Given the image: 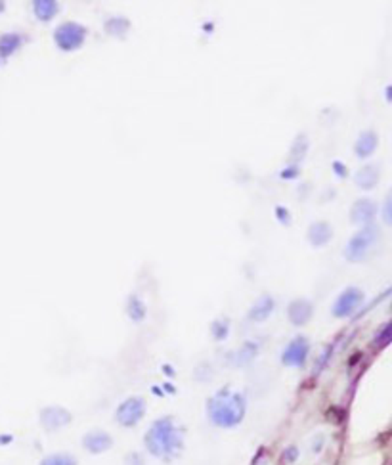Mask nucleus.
<instances>
[{"instance_id": "20e7f679", "label": "nucleus", "mask_w": 392, "mask_h": 465, "mask_svg": "<svg viewBox=\"0 0 392 465\" xmlns=\"http://www.w3.org/2000/svg\"><path fill=\"white\" fill-rule=\"evenodd\" d=\"M146 416V400L142 397H130V399L123 400L117 410H115V421L121 427H136Z\"/></svg>"}, {"instance_id": "f257e3e1", "label": "nucleus", "mask_w": 392, "mask_h": 465, "mask_svg": "<svg viewBox=\"0 0 392 465\" xmlns=\"http://www.w3.org/2000/svg\"><path fill=\"white\" fill-rule=\"evenodd\" d=\"M144 446L153 458L171 464L184 452V429L171 416L155 419L144 435Z\"/></svg>"}, {"instance_id": "5701e85b", "label": "nucleus", "mask_w": 392, "mask_h": 465, "mask_svg": "<svg viewBox=\"0 0 392 465\" xmlns=\"http://www.w3.org/2000/svg\"><path fill=\"white\" fill-rule=\"evenodd\" d=\"M12 440H13L12 435H0V446L10 445V442H12Z\"/></svg>"}, {"instance_id": "7ed1b4c3", "label": "nucleus", "mask_w": 392, "mask_h": 465, "mask_svg": "<svg viewBox=\"0 0 392 465\" xmlns=\"http://www.w3.org/2000/svg\"><path fill=\"white\" fill-rule=\"evenodd\" d=\"M381 241V230L373 224H367L360 230L358 234H354L353 239L346 243L345 255L346 259L353 260V262H362L372 257L377 243Z\"/></svg>"}, {"instance_id": "4468645a", "label": "nucleus", "mask_w": 392, "mask_h": 465, "mask_svg": "<svg viewBox=\"0 0 392 465\" xmlns=\"http://www.w3.org/2000/svg\"><path fill=\"white\" fill-rule=\"evenodd\" d=\"M331 236L333 230L327 222H316V224H312L310 230H308V239H310V243L316 247L326 246L327 241L331 239Z\"/></svg>"}, {"instance_id": "2eb2a0df", "label": "nucleus", "mask_w": 392, "mask_h": 465, "mask_svg": "<svg viewBox=\"0 0 392 465\" xmlns=\"http://www.w3.org/2000/svg\"><path fill=\"white\" fill-rule=\"evenodd\" d=\"M377 182H379V171H377V167L366 165L362 167L358 173H356V184H358L360 188H364V190H372Z\"/></svg>"}, {"instance_id": "6ab92c4d", "label": "nucleus", "mask_w": 392, "mask_h": 465, "mask_svg": "<svg viewBox=\"0 0 392 465\" xmlns=\"http://www.w3.org/2000/svg\"><path fill=\"white\" fill-rule=\"evenodd\" d=\"M40 465H79V464H77V458L71 456V454L56 452L47 456V458L40 461Z\"/></svg>"}, {"instance_id": "6e6552de", "label": "nucleus", "mask_w": 392, "mask_h": 465, "mask_svg": "<svg viewBox=\"0 0 392 465\" xmlns=\"http://www.w3.org/2000/svg\"><path fill=\"white\" fill-rule=\"evenodd\" d=\"M364 301V293L356 289V287H348L346 291H343L339 295V299L335 301L333 305V316L335 318H346L362 305Z\"/></svg>"}, {"instance_id": "39448f33", "label": "nucleus", "mask_w": 392, "mask_h": 465, "mask_svg": "<svg viewBox=\"0 0 392 465\" xmlns=\"http://www.w3.org/2000/svg\"><path fill=\"white\" fill-rule=\"evenodd\" d=\"M85 37H87V29L75 21H69V23H63L56 29L54 33V39H56V44L61 48V50H77L80 48V44L85 42Z\"/></svg>"}, {"instance_id": "9d476101", "label": "nucleus", "mask_w": 392, "mask_h": 465, "mask_svg": "<svg viewBox=\"0 0 392 465\" xmlns=\"http://www.w3.org/2000/svg\"><path fill=\"white\" fill-rule=\"evenodd\" d=\"M287 316L293 326H305L312 318V303L306 299H295L287 308Z\"/></svg>"}, {"instance_id": "1a4fd4ad", "label": "nucleus", "mask_w": 392, "mask_h": 465, "mask_svg": "<svg viewBox=\"0 0 392 465\" xmlns=\"http://www.w3.org/2000/svg\"><path fill=\"white\" fill-rule=\"evenodd\" d=\"M80 445L87 452L98 456V454H106L114 448V439L109 433L102 431V429H92L80 439Z\"/></svg>"}, {"instance_id": "aec40b11", "label": "nucleus", "mask_w": 392, "mask_h": 465, "mask_svg": "<svg viewBox=\"0 0 392 465\" xmlns=\"http://www.w3.org/2000/svg\"><path fill=\"white\" fill-rule=\"evenodd\" d=\"M228 320H219V322H214L213 324V330H211V332H213V337L216 341H222V339H226L228 337Z\"/></svg>"}, {"instance_id": "9b49d317", "label": "nucleus", "mask_w": 392, "mask_h": 465, "mask_svg": "<svg viewBox=\"0 0 392 465\" xmlns=\"http://www.w3.org/2000/svg\"><path fill=\"white\" fill-rule=\"evenodd\" d=\"M377 215V207L372 200H358L354 203L353 213H350V219H353L354 224H372L373 219Z\"/></svg>"}, {"instance_id": "0eeeda50", "label": "nucleus", "mask_w": 392, "mask_h": 465, "mask_svg": "<svg viewBox=\"0 0 392 465\" xmlns=\"http://www.w3.org/2000/svg\"><path fill=\"white\" fill-rule=\"evenodd\" d=\"M39 421L48 433H54L69 425L73 421V416H71V412H67L66 408H61V406H47V408L40 410Z\"/></svg>"}, {"instance_id": "4be33fe9", "label": "nucleus", "mask_w": 392, "mask_h": 465, "mask_svg": "<svg viewBox=\"0 0 392 465\" xmlns=\"http://www.w3.org/2000/svg\"><path fill=\"white\" fill-rule=\"evenodd\" d=\"M125 465H146V459L140 452H128L125 456Z\"/></svg>"}, {"instance_id": "f3484780", "label": "nucleus", "mask_w": 392, "mask_h": 465, "mask_svg": "<svg viewBox=\"0 0 392 465\" xmlns=\"http://www.w3.org/2000/svg\"><path fill=\"white\" fill-rule=\"evenodd\" d=\"M56 13H58V4L56 2H48V0L35 2V16L40 21H50Z\"/></svg>"}, {"instance_id": "412c9836", "label": "nucleus", "mask_w": 392, "mask_h": 465, "mask_svg": "<svg viewBox=\"0 0 392 465\" xmlns=\"http://www.w3.org/2000/svg\"><path fill=\"white\" fill-rule=\"evenodd\" d=\"M130 318L136 320V322L144 318V306H142V303H138V299L130 301Z\"/></svg>"}, {"instance_id": "dca6fc26", "label": "nucleus", "mask_w": 392, "mask_h": 465, "mask_svg": "<svg viewBox=\"0 0 392 465\" xmlns=\"http://www.w3.org/2000/svg\"><path fill=\"white\" fill-rule=\"evenodd\" d=\"M257 352H259V345L253 343V341H247L245 345L241 346L240 351L233 354V364L235 366L249 364V362L257 356Z\"/></svg>"}, {"instance_id": "423d86ee", "label": "nucleus", "mask_w": 392, "mask_h": 465, "mask_svg": "<svg viewBox=\"0 0 392 465\" xmlns=\"http://www.w3.org/2000/svg\"><path fill=\"white\" fill-rule=\"evenodd\" d=\"M308 354H310V341L299 335L283 349L281 364L289 366V368H305Z\"/></svg>"}, {"instance_id": "ddd939ff", "label": "nucleus", "mask_w": 392, "mask_h": 465, "mask_svg": "<svg viewBox=\"0 0 392 465\" xmlns=\"http://www.w3.org/2000/svg\"><path fill=\"white\" fill-rule=\"evenodd\" d=\"M274 306H276V303H274L272 297H268V295H266V297H260V299L251 306L249 318L253 320V322H264V320L274 313Z\"/></svg>"}, {"instance_id": "f8f14e48", "label": "nucleus", "mask_w": 392, "mask_h": 465, "mask_svg": "<svg viewBox=\"0 0 392 465\" xmlns=\"http://www.w3.org/2000/svg\"><path fill=\"white\" fill-rule=\"evenodd\" d=\"M377 144H379V138H377V134L373 133V131H366V133L360 134L358 142H356V147H354V152L358 157L362 159H366L369 157L375 150H377Z\"/></svg>"}, {"instance_id": "a211bd4d", "label": "nucleus", "mask_w": 392, "mask_h": 465, "mask_svg": "<svg viewBox=\"0 0 392 465\" xmlns=\"http://www.w3.org/2000/svg\"><path fill=\"white\" fill-rule=\"evenodd\" d=\"M21 47V37L20 35H2L0 37V56H10L13 54L18 48Z\"/></svg>"}, {"instance_id": "f03ea898", "label": "nucleus", "mask_w": 392, "mask_h": 465, "mask_svg": "<svg viewBox=\"0 0 392 465\" xmlns=\"http://www.w3.org/2000/svg\"><path fill=\"white\" fill-rule=\"evenodd\" d=\"M247 399L243 392L220 389L207 400V418L214 427L233 429L245 419Z\"/></svg>"}]
</instances>
